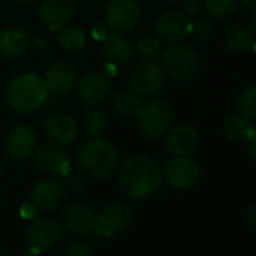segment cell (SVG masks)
Instances as JSON below:
<instances>
[{
  "mask_svg": "<svg viewBox=\"0 0 256 256\" xmlns=\"http://www.w3.org/2000/svg\"><path fill=\"white\" fill-rule=\"evenodd\" d=\"M163 169L150 156L128 157L118 169V182L122 193L130 199H146L163 186Z\"/></svg>",
  "mask_w": 256,
  "mask_h": 256,
  "instance_id": "cell-1",
  "label": "cell"
},
{
  "mask_svg": "<svg viewBox=\"0 0 256 256\" xmlns=\"http://www.w3.org/2000/svg\"><path fill=\"white\" fill-rule=\"evenodd\" d=\"M47 96L48 89L44 78L32 72L16 77L6 89L8 104L20 113L38 110L46 104Z\"/></svg>",
  "mask_w": 256,
  "mask_h": 256,
  "instance_id": "cell-2",
  "label": "cell"
},
{
  "mask_svg": "<svg viewBox=\"0 0 256 256\" xmlns=\"http://www.w3.org/2000/svg\"><path fill=\"white\" fill-rule=\"evenodd\" d=\"M78 163L86 175L106 180L118 170L119 157L116 150L108 142L96 138L80 146Z\"/></svg>",
  "mask_w": 256,
  "mask_h": 256,
  "instance_id": "cell-3",
  "label": "cell"
},
{
  "mask_svg": "<svg viewBox=\"0 0 256 256\" xmlns=\"http://www.w3.org/2000/svg\"><path fill=\"white\" fill-rule=\"evenodd\" d=\"M136 114L140 132L150 139H158L168 134L174 122V112L163 100L148 101Z\"/></svg>",
  "mask_w": 256,
  "mask_h": 256,
  "instance_id": "cell-4",
  "label": "cell"
},
{
  "mask_svg": "<svg viewBox=\"0 0 256 256\" xmlns=\"http://www.w3.org/2000/svg\"><path fill=\"white\" fill-rule=\"evenodd\" d=\"M162 68L176 80H188L199 70V56L188 46H174L162 56Z\"/></svg>",
  "mask_w": 256,
  "mask_h": 256,
  "instance_id": "cell-5",
  "label": "cell"
},
{
  "mask_svg": "<svg viewBox=\"0 0 256 256\" xmlns=\"http://www.w3.org/2000/svg\"><path fill=\"white\" fill-rule=\"evenodd\" d=\"M106 26L114 34H126L138 28L140 8L136 0H110L104 12Z\"/></svg>",
  "mask_w": 256,
  "mask_h": 256,
  "instance_id": "cell-6",
  "label": "cell"
},
{
  "mask_svg": "<svg viewBox=\"0 0 256 256\" xmlns=\"http://www.w3.org/2000/svg\"><path fill=\"white\" fill-rule=\"evenodd\" d=\"M133 220V210L124 202H113L107 205L98 216L95 222V229L100 236L112 238L122 232Z\"/></svg>",
  "mask_w": 256,
  "mask_h": 256,
  "instance_id": "cell-7",
  "label": "cell"
},
{
  "mask_svg": "<svg viewBox=\"0 0 256 256\" xmlns=\"http://www.w3.org/2000/svg\"><path fill=\"white\" fill-rule=\"evenodd\" d=\"M38 145L35 128L29 124H18L8 133L5 139V154L12 162H23L29 158Z\"/></svg>",
  "mask_w": 256,
  "mask_h": 256,
  "instance_id": "cell-8",
  "label": "cell"
},
{
  "mask_svg": "<svg viewBox=\"0 0 256 256\" xmlns=\"http://www.w3.org/2000/svg\"><path fill=\"white\" fill-rule=\"evenodd\" d=\"M200 178V169L198 163L186 157L170 158L163 169V180L176 190H187L198 184Z\"/></svg>",
  "mask_w": 256,
  "mask_h": 256,
  "instance_id": "cell-9",
  "label": "cell"
},
{
  "mask_svg": "<svg viewBox=\"0 0 256 256\" xmlns=\"http://www.w3.org/2000/svg\"><path fill=\"white\" fill-rule=\"evenodd\" d=\"M164 84V71L156 62L140 64L130 77L132 89L140 96H156Z\"/></svg>",
  "mask_w": 256,
  "mask_h": 256,
  "instance_id": "cell-10",
  "label": "cell"
},
{
  "mask_svg": "<svg viewBox=\"0 0 256 256\" xmlns=\"http://www.w3.org/2000/svg\"><path fill=\"white\" fill-rule=\"evenodd\" d=\"M35 164L48 176H65L71 169V162L65 150L58 144H46L35 152Z\"/></svg>",
  "mask_w": 256,
  "mask_h": 256,
  "instance_id": "cell-11",
  "label": "cell"
},
{
  "mask_svg": "<svg viewBox=\"0 0 256 256\" xmlns=\"http://www.w3.org/2000/svg\"><path fill=\"white\" fill-rule=\"evenodd\" d=\"M62 236V226L53 217L35 218L26 229V238L30 247L47 250L59 242Z\"/></svg>",
  "mask_w": 256,
  "mask_h": 256,
  "instance_id": "cell-12",
  "label": "cell"
},
{
  "mask_svg": "<svg viewBox=\"0 0 256 256\" xmlns=\"http://www.w3.org/2000/svg\"><path fill=\"white\" fill-rule=\"evenodd\" d=\"M190 30H192L190 17L180 11L164 12L156 24V32H157L160 41L166 42V44L180 42L187 35H190Z\"/></svg>",
  "mask_w": 256,
  "mask_h": 256,
  "instance_id": "cell-13",
  "label": "cell"
},
{
  "mask_svg": "<svg viewBox=\"0 0 256 256\" xmlns=\"http://www.w3.org/2000/svg\"><path fill=\"white\" fill-rule=\"evenodd\" d=\"M74 12L76 0H44L40 8V18L52 32L58 34L71 23Z\"/></svg>",
  "mask_w": 256,
  "mask_h": 256,
  "instance_id": "cell-14",
  "label": "cell"
},
{
  "mask_svg": "<svg viewBox=\"0 0 256 256\" xmlns=\"http://www.w3.org/2000/svg\"><path fill=\"white\" fill-rule=\"evenodd\" d=\"M112 94V82L104 72H90L77 83V95L88 106H98L107 101Z\"/></svg>",
  "mask_w": 256,
  "mask_h": 256,
  "instance_id": "cell-15",
  "label": "cell"
},
{
  "mask_svg": "<svg viewBox=\"0 0 256 256\" xmlns=\"http://www.w3.org/2000/svg\"><path fill=\"white\" fill-rule=\"evenodd\" d=\"M42 130L53 144L60 146L72 144L78 134L77 122L66 113H53L47 116L42 124Z\"/></svg>",
  "mask_w": 256,
  "mask_h": 256,
  "instance_id": "cell-16",
  "label": "cell"
},
{
  "mask_svg": "<svg viewBox=\"0 0 256 256\" xmlns=\"http://www.w3.org/2000/svg\"><path fill=\"white\" fill-rule=\"evenodd\" d=\"M65 198L62 184L54 176H44L32 188V204L40 211H53L60 206Z\"/></svg>",
  "mask_w": 256,
  "mask_h": 256,
  "instance_id": "cell-17",
  "label": "cell"
},
{
  "mask_svg": "<svg viewBox=\"0 0 256 256\" xmlns=\"http://www.w3.org/2000/svg\"><path fill=\"white\" fill-rule=\"evenodd\" d=\"M77 68L70 62L59 60L47 70L44 82L50 95H65L77 86Z\"/></svg>",
  "mask_w": 256,
  "mask_h": 256,
  "instance_id": "cell-18",
  "label": "cell"
},
{
  "mask_svg": "<svg viewBox=\"0 0 256 256\" xmlns=\"http://www.w3.org/2000/svg\"><path fill=\"white\" fill-rule=\"evenodd\" d=\"M62 224L76 234H88L95 229L96 214L83 204H70L60 212Z\"/></svg>",
  "mask_w": 256,
  "mask_h": 256,
  "instance_id": "cell-19",
  "label": "cell"
},
{
  "mask_svg": "<svg viewBox=\"0 0 256 256\" xmlns=\"http://www.w3.org/2000/svg\"><path fill=\"white\" fill-rule=\"evenodd\" d=\"M199 144L198 133L190 125H180L169 133L166 140L168 151L175 157L190 156Z\"/></svg>",
  "mask_w": 256,
  "mask_h": 256,
  "instance_id": "cell-20",
  "label": "cell"
},
{
  "mask_svg": "<svg viewBox=\"0 0 256 256\" xmlns=\"http://www.w3.org/2000/svg\"><path fill=\"white\" fill-rule=\"evenodd\" d=\"M30 46V38L26 29L14 26L6 29L0 35V52L6 58H20L23 56Z\"/></svg>",
  "mask_w": 256,
  "mask_h": 256,
  "instance_id": "cell-21",
  "label": "cell"
},
{
  "mask_svg": "<svg viewBox=\"0 0 256 256\" xmlns=\"http://www.w3.org/2000/svg\"><path fill=\"white\" fill-rule=\"evenodd\" d=\"M102 53L107 62L119 66L132 59L133 46L126 38L122 36V34H108L102 41Z\"/></svg>",
  "mask_w": 256,
  "mask_h": 256,
  "instance_id": "cell-22",
  "label": "cell"
},
{
  "mask_svg": "<svg viewBox=\"0 0 256 256\" xmlns=\"http://www.w3.org/2000/svg\"><path fill=\"white\" fill-rule=\"evenodd\" d=\"M142 106H144L142 96L139 94H136L133 89L119 90L112 98V108L119 116L136 114Z\"/></svg>",
  "mask_w": 256,
  "mask_h": 256,
  "instance_id": "cell-23",
  "label": "cell"
},
{
  "mask_svg": "<svg viewBox=\"0 0 256 256\" xmlns=\"http://www.w3.org/2000/svg\"><path fill=\"white\" fill-rule=\"evenodd\" d=\"M82 124H83L86 134H89L92 139H96V138H101L104 134L106 128L108 125V118H107V113L102 108L90 107L83 114Z\"/></svg>",
  "mask_w": 256,
  "mask_h": 256,
  "instance_id": "cell-24",
  "label": "cell"
},
{
  "mask_svg": "<svg viewBox=\"0 0 256 256\" xmlns=\"http://www.w3.org/2000/svg\"><path fill=\"white\" fill-rule=\"evenodd\" d=\"M252 130V124L241 114H229L223 120V133L229 140H242Z\"/></svg>",
  "mask_w": 256,
  "mask_h": 256,
  "instance_id": "cell-25",
  "label": "cell"
},
{
  "mask_svg": "<svg viewBox=\"0 0 256 256\" xmlns=\"http://www.w3.org/2000/svg\"><path fill=\"white\" fill-rule=\"evenodd\" d=\"M58 42L68 52H78L86 46V34L78 26H65L58 32Z\"/></svg>",
  "mask_w": 256,
  "mask_h": 256,
  "instance_id": "cell-26",
  "label": "cell"
},
{
  "mask_svg": "<svg viewBox=\"0 0 256 256\" xmlns=\"http://www.w3.org/2000/svg\"><path fill=\"white\" fill-rule=\"evenodd\" d=\"M254 36L252 29L244 26H234L226 34V46L232 52H247L252 47Z\"/></svg>",
  "mask_w": 256,
  "mask_h": 256,
  "instance_id": "cell-27",
  "label": "cell"
},
{
  "mask_svg": "<svg viewBox=\"0 0 256 256\" xmlns=\"http://www.w3.org/2000/svg\"><path fill=\"white\" fill-rule=\"evenodd\" d=\"M136 53L144 62H157L163 56L162 41L156 38H144L136 44Z\"/></svg>",
  "mask_w": 256,
  "mask_h": 256,
  "instance_id": "cell-28",
  "label": "cell"
},
{
  "mask_svg": "<svg viewBox=\"0 0 256 256\" xmlns=\"http://www.w3.org/2000/svg\"><path fill=\"white\" fill-rule=\"evenodd\" d=\"M241 116L248 120H256V84L247 86L242 89L238 100Z\"/></svg>",
  "mask_w": 256,
  "mask_h": 256,
  "instance_id": "cell-29",
  "label": "cell"
},
{
  "mask_svg": "<svg viewBox=\"0 0 256 256\" xmlns=\"http://www.w3.org/2000/svg\"><path fill=\"white\" fill-rule=\"evenodd\" d=\"M206 10L217 18L229 17L236 8V0H205Z\"/></svg>",
  "mask_w": 256,
  "mask_h": 256,
  "instance_id": "cell-30",
  "label": "cell"
},
{
  "mask_svg": "<svg viewBox=\"0 0 256 256\" xmlns=\"http://www.w3.org/2000/svg\"><path fill=\"white\" fill-rule=\"evenodd\" d=\"M64 184L65 187L72 192V193H83L88 187V182H86V178L84 175L77 170V169H70V172L64 176Z\"/></svg>",
  "mask_w": 256,
  "mask_h": 256,
  "instance_id": "cell-31",
  "label": "cell"
},
{
  "mask_svg": "<svg viewBox=\"0 0 256 256\" xmlns=\"http://www.w3.org/2000/svg\"><path fill=\"white\" fill-rule=\"evenodd\" d=\"M212 34V28L210 23L206 22H196V23H192V30H190V35L194 38V40H199V41H205L211 36Z\"/></svg>",
  "mask_w": 256,
  "mask_h": 256,
  "instance_id": "cell-32",
  "label": "cell"
},
{
  "mask_svg": "<svg viewBox=\"0 0 256 256\" xmlns=\"http://www.w3.org/2000/svg\"><path fill=\"white\" fill-rule=\"evenodd\" d=\"M90 254H92V250H90L89 244L78 241V242H74L68 247L65 256H90Z\"/></svg>",
  "mask_w": 256,
  "mask_h": 256,
  "instance_id": "cell-33",
  "label": "cell"
},
{
  "mask_svg": "<svg viewBox=\"0 0 256 256\" xmlns=\"http://www.w3.org/2000/svg\"><path fill=\"white\" fill-rule=\"evenodd\" d=\"M184 10H186V16L194 17L202 11V4L199 2V0H186Z\"/></svg>",
  "mask_w": 256,
  "mask_h": 256,
  "instance_id": "cell-34",
  "label": "cell"
},
{
  "mask_svg": "<svg viewBox=\"0 0 256 256\" xmlns=\"http://www.w3.org/2000/svg\"><path fill=\"white\" fill-rule=\"evenodd\" d=\"M247 142V148H248V154L250 157L256 162V128L252 126V130L248 132V134L244 139Z\"/></svg>",
  "mask_w": 256,
  "mask_h": 256,
  "instance_id": "cell-35",
  "label": "cell"
},
{
  "mask_svg": "<svg viewBox=\"0 0 256 256\" xmlns=\"http://www.w3.org/2000/svg\"><path fill=\"white\" fill-rule=\"evenodd\" d=\"M107 35H108V28L104 26V24H96V26L92 29V36H94L96 41H98V40L104 41V40L107 38Z\"/></svg>",
  "mask_w": 256,
  "mask_h": 256,
  "instance_id": "cell-36",
  "label": "cell"
},
{
  "mask_svg": "<svg viewBox=\"0 0 256 256\" xmlns=\"http://www.w3.org/2000/svg\"><path fill=\"white\" fill-rule=\"evenodd\" d=\"M20 214L23 218H35L36 216V206L34 204H24L20 210Z\"/></svg>",
  "mask_w": 256,
  "mask_h": 256,
  "instance_id": "cell-37",
  "label": "cell"
},
{
  "mask_svg": "<svg viewBox=\"0 0 256 256\" xmlns=\"http://www.w3.org/2000/svg\"><path fill=\"white\" fill-rule=\"evenodd\" d=\"M246 223L250 229L256 230V205H253L246 214Z\"/></svg>",
  "mask_w": 256,
  "mask_h": 256,
  "instance_id": "cell-38",
  "label": "cell"
},
{
  "mask_svg": "<svg viewBox=\"0 0 256 256\" xmlns=\"http://www.w3.org/2000/svg\"><path fill=\"white\" fill-rule=\"evenodd\" d=\"M116 71H118L116 65H114V64L107 62V65L104 66V71H102V72H104L107 77H113V76H116Z\"/></svg>",
  "mask_w": 256,
  "mask_h": 256,
  "instance_id": "cell-39",
  "label": "cell"
},
{
  "mask_svg": "<svg viewBox=\"0 0 256 256\" xmlns=\"http://www.w3.org/2000/svg\"><path fill=\"white\" fill-rule=\"evenodd\" d=\"M240 4H241L242 8H246L248 11L256 10V0H240Z\"/></svg>",
  "mask_w": 256,
  "mask_h": 256,
  "instance_id": "cell-40",
  "label": "cell"
},
{
  "mask_svg": "<svg viewBox=\"0 0 256 256\" xmlns=\"http://www.w3.org/2000/svg\"><path fill=\"white\" fill-rule=\"evenodd\" d=\"M41 250L40 248H35V247H30L23 256H41V253H40Z\"/></svg>",
  "mask_w": 256,
  "mask_h": 256,
  "instance_id": "cell-41",
  "label": "cell"
},
{
  "mask_svg": "<svg viewBox=\"0 0 256 256\" xmlns=\"http://www.w3.org/2000/svg\"><path fill=\"white\" fill-rule=\"evenodd\" d=\"M250 26H252V32L256 35V10H254V14L252 16V22H250Z\"/></svg>",
  "mask_w": 256,
  "mask_h": 256,
  "instance_id": "cell-42",
  "label": "cell"
},
{
  "mask_svg": "<svg viewBox=\"0 0 256 256\" xmlns=\"http://www.w3.org/2000/svg\"><path fill=\"white\" fill-rule=\"evenodd\" d=\"M12 2H16V4H29V2H32V0H12Z\"/></svg>",
  "mask_w": 256,
  "mask_h": 256,
  "instance_id": "cell-43",
  "label": "cell"
},
{
  "mask_svg": "<svg viewBox=\"0 0 256 256\" xmlns=\"http://www.w3.org/2000/svg\"><path fill=\"white\" fill-rule=\"evenodd\" d=\"M250 48L256 52V40H253V42H252V47H250Z\"/></svg>",
  "mask_w": 256,
  "mask_h": 256,
  "instance_id": "cell-44",
  "label": "cell"
},
{
  "mask_svg": "<svg viewBox=\"0 0 256 256\" xmlns=\"http://www.w3.org/2000/svg\"><path fill=\"white\" fill-rule=\"evenodd\" d=\"M163 2H168V4H175V2H180V0H163Z\"/></svg>",
  "mask_w": 256,
  "mask_h": 256,
  "instance_id": "cell-45",
  "label": "cell"
},
{
  "mask_svg": "<svg viewBox=\"0 0 256 256\" xmlns=\"http://www.w3.org/2000/svg\"><path fill=\"white\" fill-rule=\"evenodd\" d=\"M2 176H4V169H2V164H0V181H2Z\"/></svg>",
  "mask_w": 256,
  "mask_h": 256,
  "instance_id": "cell-46",
  "label": "cell"
}]
</instances>
